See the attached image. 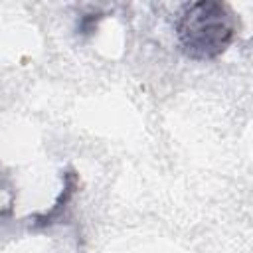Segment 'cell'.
I'll return each instance as SVG.
<instances>
[{
    "label": "cell",
    "instance_id": "1",
    "mask_svg": "<svg viewBox=\"0 0 253 253\" xmlns=\"http://www.w3.org/2000/svg\"><path fill=\"white\" fill-rule=\"evenodd\" d=\"M180 51L194 61H211L227 51L237 34V18L225 2H188L176 16Z\"/></svg>",
    "mask_w": 253,
    "mask_h": 253
},
{
    "label": "cell",
    "instance_id": "2",
    "mask_svg": "<svg viewBox=\"0 0 253 253\" xmlns=\"http://www.w3.org/2000/svg\"><path fill=\"white\" fill-rule=\"evenodd\" d=\"M75 190H77V174H75L73 170H69V172L65 174V178H63V192H61V196L57 198L55 206H53L49 211L40 213V215L36 217V225H38V227H47V225L53 223V219H63L61 208H63V210L67 208V204L71 202Z\"/></svg>",
    "mask_w": 253,
    "mask_h": 253
},
{
    "label": "cell",
    "instance_id": "3",
    "mask_svg": "<svg viewBox=\"0 0 253 253\" xmlns=\"http://www.w3.org/2000/svg\"><path fill=\"white\" fill-rule=\"evenodd\" d=\"M0 215H2V213H0Z\"/></svg>",
    "mask_w": 253,
    "mask_h": 253
}]
</instances>
